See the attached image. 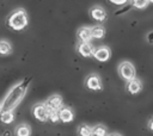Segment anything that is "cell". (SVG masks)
Returning a JSON list of instances; mask_svg holds the SVG:
<instances>
[{
  "instance_id": "13",
  "label": "cell",
  "mask_w": 153,
  "mask_h": 136,
  "mask_svg": "<svg viewBox=\"0 0 153 136\" xmlns=\"http://www.w3.org/2000/svg\"><path fill=\"white\" fill-rule=\"evenodd\" d=\"M16 136H30L31 135V128L29 124H19L14 129Z\"/></svg>"
},
{
  "instance_id": "19",
  "label": "cell",
  "mask_w": 153,
  "mask_h": 136,
  "mask_svg": "<svg viewBox=\"0 0 153 136\" xmlns=\"http://www.w3.org/2000/svg\"><path fill=\"white\" fill-rule=\"evenodd\" d=\"M148 0H130V5L134 7V8H137V10H143L148 6Z\"/></svg>"
},
{
  "instance_id": "18",
  "label": "cell",
  "mask_w": 153,
  "mask_h": 136,
  "mask_svg": "<svg viewBox=\"0 0 153 136\" xmlns=\"http://www.w3.org/2000/svg\"><path fill=\"white\" fill-rule=\"evenodd\" d=\"M78 135L79 136H93L92 135V126L87 124H80L78 126Z\"/></svg>"
},
{
  "instance_id": "24",
  "label": "cell",
  "mask_w": 153,
  "mask_h": 136,
  "mask_svg": "<svg viewBox=\"0 0 153 136\" xmlns=\"http://www.w3.org/2000/svg\"><path fill=\"white\" fill-rule=\"evenodd\" d=\"M108 136H121L120 134H109Z\"/></svg>"
},
{
  "instance_id": "9",
  "label": "cell",
  "mask_w": 153,
  "mask_h": 136,
  "mask_svg": "<svg viewBox=\"0 0 153 136\" xmlns=\"http://www.w3.org/2000/svg\"><path fill=\"white\" fill-rule=\"evenodd\" d=\"M45 105L49 107V109H54V110H60L63 105V103H62V98H61V95H59V94H53V95H50L45 101Z\"/></svg>"
},
{
  "instance_id": "4",
  "label": "cell",
  "mask_w": 153,
  "mask_h": 136,
  "mask_svg": "<svg viewBox=\"0 0 153 136\" xmlns=\"http://www.w3.org/2000/svg\"><path fill=\"white\" fill-rule=\"evenodd\" d=\"M32 113L39 122H47L49 119V110L45 103H37L32 109Z\"/></svg>"
},
{
  "instance_id": "2",
  "label": "cell",
  "mask_w": 153,
  "mask_h": 136,
  "mask_svg": "<svg viewBox=\"0 0 153 136\" xmlns=\"http://www.w3.org/2000/svg\"><path fill=\"white\" fill-rule=\"evenodd\" d=\"M29 24V18L26 14V11L23 8H18L13 11L8 18H7V25L14 31H20L25 29Z\"/></svg>"
},
{
  "instance_id": "14",
  "label": "cell",
  "mask_w": 153,
  "mask_h": 136,
  "mask_svg": "<svg viewBox=\"0 0 153 136\" xmlns=\"http://www.w3.org/2000/svg\"><path fill=\"white\" fill-rule=\"evenodd\" d=\"M91 35H92V38H96V39H102L104 36H105V29L103 25H94L91 27Z\"/></svg>"
},
{
  "instance_id": "15",
  "label": "cell",
  "mask_w": 153,
  "mask_h": 136,
  "mask_svg": "<svg viewBox=\"0 0 153 136\" xmlns=\"http://www.w3.org/2000/svg\"><path fill=\"white\" fill-rule=\"evenodd\" d=\"M92 135L93 136H108V128L103 124H97L94 126H92Z\"/></svg>"
},
{
  "instance_id": "8",
  "label": "cell",
  "mask_w": 153,
  "mask_h": 136,
  "mask_svg": "<svg viewBox=\"0 0 153 136\" xmlns=\"http://www.w3.org/2000/svg\"><path fill=\"white\" fill-rule=\"evenodd\" d=\"M90 16H91V18L93 20H96L98 23H103L106 19V12L100 6H93L90 10Z\"/></svg>"
},
{
  "instance_id": "11",
  "label": "cell",
  "mask_w": 153,
  "mask_h": 136,
  "mask_svg": "<svg viewBox=\"0 0 153 136\" xmlns=\"http://www.w3.org/2000/svg\"><path fill=\"white\" fill-rule=\"evenodd\" d=\"M59 118L63 123H69V122H72L74 119V113H73V111L69 107L62 106L59 110Z\"/></svg>"
},
{
  "instance_id": "22",
  "label": "cell",
  "mask_w": 153,
  "mask_h": 136,
  "mask_svg": "<svg viewBox=\"0 0 153 136\" xmlns=\"http://www.w3.org/2000/svg\"><path fill=\"white\" fill-rule=\"evenodd\" d=\"M147 42L149 43V44H153V31H151V32H148V35H147Z\"/></svg>"
},
{
  "instance_id": "21",
  "label": "cell",
  "mask_w": 153,
  "mask_h": 136,
  "mask_svg": "<svg viewBox=\"0 0 153 136\" xmlns=\"http://www.w3.org/2000/svg\"><path fill=\"white\" fill-rule=\"evenodd\" d=\"M108 1H110L111 4L117 5V6H123V5H126L129 0H108Z\"/></svg>"
},
{
  "instance_id": "16",
  "label": "cell",
  "mask_w": 153,
  "mask_h": 136,
  "mask_svg": "<svg viewBox=\"0 0 153 136\" xmlns=\"http://www.w3.org/2000/svg\"><path fill=\"white\" fill-rule=\"evenodd\" d=\"M12 52V45L10 44V42L1 39L0 41V56H6L10 55Z\"/></svg>"
},
{
  "instance_id": "10",
  "label": "cell",
  "mask_w": 153,
  "mask_h": 136,
  "mask_svg": "<svg viewBox=\"0 0 153 136\" xmlns=\"http://www.w3.org/2000/svg\"><path fill=\"white\" fill-rule=\"evenodd\" d=\"M126 87H127V91H128L130 94H137V93H140L141 89H142V82H141L139 79L134 78V79L127 81V86H126Z\"/></svg>"
},
{
  "instance_id": "3",
  "label": "cell",
  "mask_w": 153,
  "mask_h": 136,
  "mask_svg": "<svg viewBox=\"0 0 153 136\" xmlns=\"http://www.w3.org/2000/svg\"><path fill=\"white\" fill-rule=\"evenodd\" d=\"M118 73L126 81H129V80H131L136 76V69H135L134 64L129 61H123V62L120 63Z\"/></svg>"
},
{
  "instance_id": "20",
  "label": "cell",
  "mask_w": 153,
  "mask_h": 136,
  "mask_svg": "<svg viewBox=\"0 0 153 136\" xmlns=\"http://www.w3.org/2000/svg\"><path fill=\"white\" fill-rule=\"evenodd\" d=\"M48 110H49V120H51L53 123L59 122L60 120V118H59V110H54V109H49V107H48Z\"/></svg>"
},
{
  "instance_id": "23",
  "label": "cell",
  "mask_w": 153,
  "mask_h": 136,
  "mask_svg": "<svg viewBox=\"0 0 153 136\" xmlns=\"http://www.w3.org/2000/svg\"><path fill=\"white\" fill-rule=\"evenodd\" d=\"M148 128L153 131V118H151V119H149V122H148Z\"/></svg>"
},
{
  "instance_id": "26",
  "label": "cell",
  "mask_w": 153,
  "mask_h": 136,
  "mask_svg": "<svg viewBox=\"0 0 153 136\" xmlns=\"http://www.w3.org/2000/svg\"><path fill=\"white\" fill-rule=\"evenodd\" d=\"M148 2H153V0H148Z\"/></svg>"
},
{
  "instance_id": "17",
  "label": "cell",
  "mask_w": 153,
  "mask_h": 136,
  "mask_svg": "<svg viewBox=\"0 0 153 136\" xmlns=\"http://www.w3.org/2000/svg\"><path fill=\"white\" fill-rule=\"evenodd\" d=\"M14 119V113L13 111H1L0 112V120L4 124H10Z\"/></svg>"
},
{
  "instance_id": "6",
  "label": "cell",
  "mask_w": 153,
  "mask_h": 136,
  "mask_svg": "<svg viewBox=\"0 0 153 136\" xmlns=\"http://www.w3.org/2000/svg\"><path fill=\"white\" fill-rule=\"evenodd\" d=\"M85 85L91 91H99V89H102V81H100V78L97 74H90L86 78Z\"/></svg>"
},
{
  "instance_id": "5",
  "label": "cell",
  "mask_w": 153,
  "mask_h": 136,
  "mask_svg": "<svg viewBox=\"0 0 153 136\" xmlns=\"http://www.w3.org/2000/svg\"><path fill=\"white\" fill-rule=\"evenodd\" d=\"M92 56L99 62H106L111 56V51H110V49L108 47L102 45V47H98L97 49H94Z\"/></svg>"
},
{
  "instance_id": "7",
  "label": "cell",
  "mask_w": 153,
  "mask_h": 136,
  "mask_svg": "<svg viewBox=\"0 0 153 136\" xmlns=\"http://www.w3.org/2000/svg\"><path fill=\"white\" fill-rule=\"evenodd\" d=\"M76 50L82 57H91L93 55L94 48L90 42H79L76 45Z\"/></svg>"
},
{
  "instance_id": "25",
  "label": "cell",
  "mask_w": 153,
  "mask_h": 136,
  "mask_svg": "<svg viewBox=\"0 0 153 136\" xmlns=\"http://www.w3.org/2000/svg\"><path fill=\"white\" fill-rule=\"evenodd\" d=\"M0 112H1V103H0Z\"/></svg>"
},
{
  "instance_id": "1",
  "label": "cell",
  "mask_w": 153,
  "mask_h": 136,
  "mask_svg": "<svg viewBox=\"0 0 153 136\" xmlns=\"http://www.w3.org/2000/svg\"><path fill=\"white\" fill-rule=\"evenodd\" d=\"M30 84L31 78H25L13 85L1 101V111H14V109L24 99Z\"/></svg>"
},
{
  "instance_id": "12",
  "label": "cell",
  "mask_w": 153,
  "mask_h": 136,
  "mask_svg": "<svg viewBox=\"0 0 153 136\" xmlns=\"http://www.w3.org/2000/svg\"><path fill=\"white\" fill-rule=\"evenodd\" d=\"M76 37H78L79 42H90L92 39L91 27H88V26H81L78 30V32H76Z\"/></svg>"
}]
</instances>
